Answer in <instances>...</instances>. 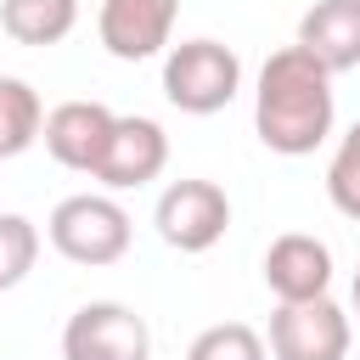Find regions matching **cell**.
Listing matches in <instances>:
<instances>
[{
  "mask_svg": "<svg viewBox=\"0 0 360 360\" xmlns=\"http://www.w3.org/2000/svg\"><path fill=\"white\" fill-rule=\"evenodd\" d=\"M338 124V90L332 73L304 51L281 45L264 56L259 84H253V129L270 152L281 158H309Z\"/></svg>",
  "mask_w": 360,
  "mask_h": 360,
  "instance_id": "1",
  "label": "cell"
},
{
  "mask_svg": "<svg viewBox=\"0 0 360 360\" xmlns=\"http://www.w3.org/2000/svg\"><path fill=\"white\" fill-rule=\"evenodd\" d=\"M45 236H51V248H56L68 264L101 270V264H118V259L129 253V214H124V202L107 197V191H73V197H62V202L51 208Z\"/></svg>",
  "mask_w": 360,
  "mask_h": 360,
  "instance_id": "2",
  "label": "cell"
},
{
  "mask_svg": "<svg viewBox=\"0 0 360 360\" xmlns=\"http://www.w3.org/2000/svg\"><path fill=\"white\" fill-rule=\"evenodd\" d=\"M242 90V56L219 39H180L163 51V96L169 107L191 112V118H208V112H225Z\"/></svg>",
  "mask_w": 360,
  "mask_h": 360,
  "instance_id": "3",
  "label": "cell"
},
{
  "mask_svg": "<svg viewBox=\"0 0 360 360\" xmlns=\"http://www.w3.org/2000/svg\"><path fill=\"white\" fill-rule=\"evenodd\" d=\"M62 360H152V326L118 298L79 304L62 326Z\"/></svg>",
  "mask_w": 360,
  "mask_h": 360,
  "instance_id": "4",
  "label": "cell"
},
{
  "mask_svg": "<svg viewBox=\"0 0 360 360\" xmlns=\"http://www.w3.org/2000/svg\"><path fill=\"white\" fill-rule=\"evenodd\" d=\"M152 225L174 253H208L231 225V197L214 180H174V186H163Z\"/></svg>",
  "mask_w": 360,
  "mask_h": 360,
  "instance_id": "5",
  "label": "cell"
},
{
  "mask_svg": "<svg viewBox=\"0 0 360 360\" xmlns=\"http://www.w3.org/2000/svg\"><path fill=\"white\" fill-rule=\"evenodd\" d=\"M270 354L276 360H349V315H343V304H332V292L298 298V304H276Z\"/></svg>",
  "mask_w": 360,
  "mask_h": 360,
  "instance_id": "6",
  "label": "cell"
},
{
  "mask_svg": "<svg viewBox=\"0 0 360 360\" xmlns=\"http://www.w3.org/2000/svg\"><path fill=\"white\" fill-rule=\"evenodd\" d=\"M169 163V135L158 118H141V112H118L112 118V135H107V152L96 163L90 180H101L107 191H135L146 180H158Z\"/></svg>",
  "mask_w": 360,
  "mask_h": 360,
  "instance_id": "7",
  "label": "cell"
},
{
  "mask_svg": "<svg viewBox=\"0 0 360 360\" xmlns=\"http://www.w3.org/2000/svg\"><path fill=\"white\" fill-rule=\"evenodd\" d=\"M180 0H101L96 11V34L107 45V56L118 62H146L158 51H169Z\"/></svg>",
  "mask_w": 360,
  "mask_h": 360,
  "instance_id": "8",
  "label": "cell"
},
{
  "mask_svg": "<svg viewBox=\"0 0 360 360\" xmlns=\"http://www.w3.org/2000/svg\"><path fill=\"white\" fill-rule=\"evenodd\" d=\"M112 118H118V112H112L107 101H62V107L45 112L39 141H45V152H51L62 169L96 174V163H101V152H107V135H112Z\"/></svg>",
  "mask_w": 360,
  "mask_h": 360,
  "instance_id": "9",
  "label": "cell"
},
{
  "mask_svg": "<svg viewBox=\"0 0 360 360\" xmlns=\"http://www.w3.org/2000/svg\"><path fill=\"white\" fill-rule=\"evenodd\" d=\"M264 287L276 292V304H298V298H321L332 292V248L309 231H287L264 248Z\"/></svg>",
  "mask_w": 360,
  "mask_h": 360,
  "instance_id": "10",
  "label": "cell"
},
{
  "mask_svg": "<svg viewBox=\"0 0 360 360\" xmlns=\"http://www.w3.org/2000/svg\"><path fill=\"white\" fill-rule=\"evenodd\" d=\"M332 79L360 68V0H315L304 17H298V39Z\"/></svg>",
  "mask_w": 360,
  "mask_h": 360,
  "instance_id": "11",
  "label": "cell"
},
{
  "mask_svg": "<svg viewBox=\"0 0 360 360\" xmlns=\"http://www.w3.org/2000/svg\"><path fill=\"white\" fill-rule=\"evenodd\" d=\"M0 28L17 45H62L79 28V0H0Z\"/></svg>",
  "mask_w": 360,
  "mask_h": 360,
  "instance_id": "12",
  "label": "cell"
},
{
  "mask_svg": "<svg viewBox=\"0 0 360 360\" xmlns=\"http://www.w3.org/2000/svg\"><path fill=\"white\" fill-rule=\"evenodd\" d=\"M39 124H45L39 90L28 79H17V73H0V163L22 158L39 141Z\"/></svg>",
  "mask_w": 360,
  "mask_h": 360,
  "instance_id": "13",
  "label": "cell"
},
{
  "mask_svg": "<svg viewBox=\"0 0 360 360\" xmlns=\"http://www.w3.org/2000/svg\"><path fill=\"white\" fill-rule=\"evenodd\" d=\"M39 259V225L28 214H0V292L22 287Z\"/></svg>",
  "mask_w": 360,
  "mask_h": 360,
  "instance_id": "14",
  "label": "cell"
},
{
  "mask_svg": "<svg viewBox=\"0 0 360 360\" xmlns=\"http://www.w3.org/2000/svg\"><path fill=\"white\" fill-rule=\"evenodd\" d=\"M326 197H332V208L343 219L360 225V118L343 129V141H338V152L326 163Z\"/></svg>",
  "mask_w": 360,
  "mask_h": 360,
  "instance_id": "15",
  "label": "cell"
},
{
  "mask_svg": "<svg viewBox=\"0 0 360 360\" xmlns=\"http://www.w3.org/2000/svg\"><path fill=\"white\" fill-rule=\"evenodd\" d=\"M186 360H264V338L242 321H219V326H202L191 338Z\"/></svg>",
  "mask_w": 360,
  "mask_h": 360,
  "instance_id": "16",
  "label": "cell"
},
{
  "mask_svg": "<svg viewBox=\"0 0 360 360\" xmlns=\"http://www.w3.org/2000/svg\"><path fill=\"white\" fill-rule=\"evenodd\" d=\"M349 298H354V315H360V270H354V287H349Z\"/></svg>",
  "mask_w": 360,
  "mask_h": 360,
  "instance_id": "17",
  "label": "cell"
}]
</instances>
